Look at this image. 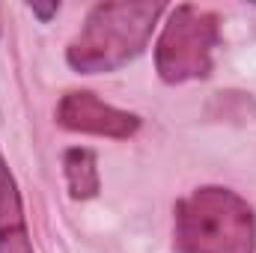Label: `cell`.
Masks as SVG:
<instances>
[{
  "instance_id": "cell-1",
  "label": "cell",
  "mask_w": 256,
  "mask_h": 253,
  "mask_svg": "<svg viewBox=\"0 0 256 253\" xmlns=\"http://www.w3.org/2000/svg\"><path fill=\"white\" fill-rule=\"evenodd\" d=\"M161 0H108L86 12L84 27L66 48V63L80 74H108L137 60L164 15Z\"/></svg>"
},
{
  "instance_id": "cell-2",
  "label": "cell",
  "mask_w": 256,
  "mask_h": 253,
  "mask_svg": "<svg viewBox=\"0 0 256 253\" xmlns=\"http://www.w3.org/2000/svg\"><path fill=\"white\" fill-rule=\"evenodd\" d=\"M176 253H254L256 214L232 188L202 185L173 208Z\"/></svg>"
},
{
  "instance_id": "cell-3",
  "label": "cell",
  "mask_w": 256,
  "mask_h": 253,
  "mask_svg": "<svg viewBox=\"0 0 256 253\" xmlns=\"http://www.w3.org/2000/svg\"><path fill=\"white\" fill-rule=\"evenodd\" d=\"M220 45V18L194 3L170 9L155 42V72L164 84L202 80L214 68V48Z\"/></svg>"
},
{
  "instance_id": "cell-4",
  "label": "cell",
  "mask_w": 256,
  "mask_h": 253,
  "mask_svg": "<svg viewBox=\"0 0 256 253\" xmlns=\"http://www.w3.org/2000/svg\"><path fill=\"white\" fill-rule=\"evenodd\" d=\"M57 126L78 134L92 137H110V140H128L140 131V116L102 102L90 90H72L66 92L54 110Z\"/></svg>"
},
{
  "instance_id": "cell-5",
  "label": "cell",
  "mask_w": 256,
  "mask_h": 253,
  "mask_svg": "<svg viewBox=\"0 0 256 253\" xmlns=\"http://www.w3.org/2000/svg\"><path fill=\"white\" fill-rule=\"evenodd\" d=\"M0 253H36L24 218V200L3 152H0Z\"/></svg>"
},
{
  "instance_id": "cell-6",
  "label": "cell",
  "mask_w": 256,
  "mask_h": 253,
  "mask_svg": "<svg viewBox=\"0 0 256 253\" xmlns=\"http://www.w3.org/2000/svg\"><path fill=\"white\" fill-rule=\"evenodd\" d=\"M63 176L72 200H92L102 190L98 158L86 146H72L63 152Z\"/></svg>"
},
{
  "instance_id": "cell-7",
  "label": "cell",
  "mask_w": 256,
  "mask_h": 253,
  "mask_svg": "<svg viewBox=\"0 0 256 253\" xmlns=\"http://www.w3.org/2000/svg\"><path fill=\"white\" fill-rule=\"evenodd\" d=\"M30 12H33L39 21H51V18L60 12V3H48V6H42V3H30Z\"/></svg>"
}]
</instances>
